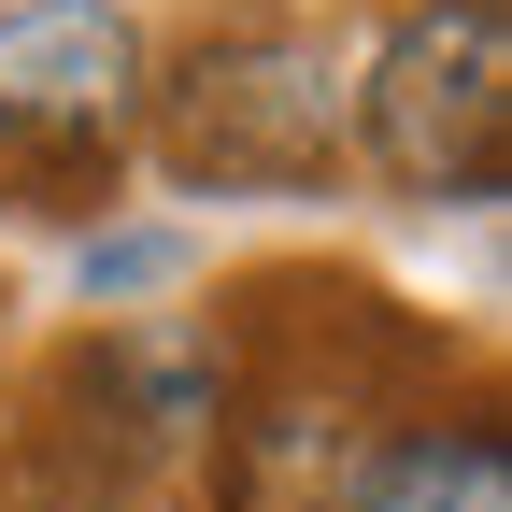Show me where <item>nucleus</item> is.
Here are the masks:
<instances>
[{
	"instance_id": "obj_1",
	"label": "nucleus",
	"mask_w": 512,
	"mask_h": 512,
	"mask_svg": "<svg viewBox=\"0 0 512 512\" xmlns=\"http://www.w3.org/2000/svg\"><path fill=\"white\" fill-rule=\"evenodd\" d=\"M157 171L200 200H328L342 185V43L299 15H228L143 86Z\"/></svg>"
},
{
	"instance_id": "obj_3",
	"label": "nucleus",
	"mask_w": 512,
	"mask_h": 512,
	"mask_svg": "<svg viewBox=\"0 0 512 512\" xmlns=\"http://www.w3.org/2000/svg\"><path fill=\"white\" fill-rule=\"evenodd\" d=\"M157 43L128 0H0V200L15 214H100L114 157L143 143Z\"/></svg>"
},
{
	"instance_id": "obj_2",
	"label": "nucleus",
	"mask_w": 512,
	"mask_h": 512,
	"mask_svg": "<svg viewBox=\"0 0 512 512\" xmlns=\"http://www.w3.org/2000/svg\"><path fill=\"white\" fill-rule=\"evenodd\" d=\"M342 143L427 214H498L512 185V0H399L342 72Z\"/></svg>"
},
{
	"instance_id": "obj_5",
	"label": "nucleus",
	"mask_w": 512,
	"mask_h": 512,
	"mask_svg": "<svg viewBox=\"0 0 512 512\" xmlns=\"http://www.w3.org/2000/svg\"><path fill=\"white\" fill-rule=\"evenodd\" d=\"M171 271H185V228H157V214H114V228H86V242H72V285H86L100 313L157 299Z\"/></svg>"
},
{
	"instance_id": "obj_4",
	"label": "nucleus",
	"mask_w": 512,
	"mask_h": 512,
	"mask_svg": "<svg viewBox=\"0 0 512 512\" xmlns=\"http://www.w3.org/2000/svg\"><path fill=\"white\" fill-rule=\"evenodd\" d=\"M342 512H512V441H498V413L456 399V413L384 427L370 456L342 470Z\"/></svg>"
}]
</instances>
